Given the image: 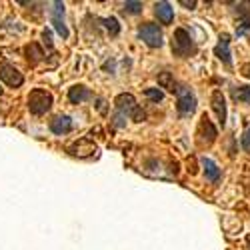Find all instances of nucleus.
Wrapping results in <instances>:
<instances>
[{
  "label": "nucleus",
  "instance_id": "obj_1",
  "mask_svg": "<svg viewBox=\"0 0 250 250\" xmlns=\"http://www.w3.org/2000/svg\"><path fill=\"white\" fill-rule=\"evenodd\" d=\"M136 108H138V104H136L132 94H120V96H116V100H114V116H112L114 128H122L124 124H126V118H132Z\"/></svg>",
  "mask_w": 250,
  "mask_h": 250
},
{
  "label": "nucleus",
  "instance_id": "obj_2",
  "mask_svg": "<svg viewBox=\"0 0 250 250\" xmlns=\"http://www.w3.org/2000/svg\"><path fill=\"white\" fill-rule=\"evenodd\" d=\"M52 106V94L44 88H34L28 94V110L34 116H42Z\"/></svg>",
  "mask_w": 250,
  "mask_h": 250
},
{
  "label": "nucleus",
  "instance_id": "obj_3",
  "mask_svg": "<svg viewBox=\"0 0 250 250\" xmlns=\"http://www.w3.org/2000/svg\"><path fill=\"white\" fill-rule=\"evenodd\" d=\"M172 52L180 58H188L196 52V44L192 36L186 32L184 28H176L174 30V36H172Z\"/></svg>",
  "mask_w": 250,
  "mask_h": 250
},
{
  "label": "nucleus",
  "instance_id": "obj_4",
  "mask_svg": "<svg viewBox=\"0 0 250 250\" xmlns=\"http://www.w3.org/2000/svg\"><path fill=\"white\" fill-rule=\"evenodd\" d=\"M176 108L180 116H190L196 110V96L192 88H188L186 84H180L176 88Z\"/></svg>",
  "mask_w": 250,
  "mask_h": 250
},
{
  "label": "nucleus",
  "instance_id": "obj_5",
  "mask_svg": "<svg viewBox=\"0 0 250 250\" xmlns=\"http://www.w3.org/2000/svg\"><path fill=\"white\" fill-rule=\"evenodd\" d=\"M138 38L142 40L146 46L150 48H160L164 44V38H162V30L158 24H152V22H146L138 28Z\"/></svg>",
  "mask_w": 250,
  "mask_h": 250
},
{
  "label": "nucleus",
  "instance_id": "obj_6",
  "mask_svg": "<svg viewBox=\"0 0 250 250\" xmlns=\"http://www.w3.org/2000/svg\"><path fill=\"white\" fill-rule=\"evenodd\" d=\"M50 20H52V24H54L56 32L66 40V38H68V28H66V24H64V2H60V0L52 2V8H50Z\"/></svg>",
  "mask_w": 250,
  "mask_h": 250
},
{
  "label": "nucleus",
  "instance_id": "obj_7",
  "mask_svg": "<svg viewBox=\"0 0 250 250\" xmlns=\"http://www.w3.org/2000/svg\"><path fill=\"white\" fill-rule=\"evenodd\" d=\"M0 80H2L4 84L16 88V86H20L24 82V76L20 74L18 68H14L12 64H8V62H2V64H0Z\"/></svg>",
  "mask_w": 250,
  "mask_h": 250
},
{
  "label": "nucleus",
  "instance_id": "obj_8",
  "mask_svg": "<svg viewBox=\"0 0 250 250\" xmlns=\"http://www.w3.org/2000/svg\"><path fill=\"white\" fill-rule=\"evenodd\" d=\"M214 54L216 58L222 62L224 66L230 68L232 66V52H230V36L228 34H220L218 38V44L214 46Z\"/></svg>",
  "mask_w": 250,
  "mask_h": 250
},
{
  "label": "nucleus",
  "instance_id": "obj_9",
  "mask_svg": "<svg viewBox=\"0 0 250 250\" xmlns=\"http://www.w3.org/2000/svg\"><path fill=\"white\" fill-rule=\"evenodd\" d=\"M212 110H214V114H216V118H218V122H220V126H224L226 124V100H224V94L220 92V90H214L212 92Z\"/></svg>",
  "mask_w": 250,
  "mask_h": 250
},
{
  "label": "nucleus",
  "instance_id": "obj_10",
  "mask_svg": "<svg viewBox=\"0 0 250 250\" xmlns=\"http://www.w3.org/2000/svg\"><path fill=\"white\" fill-rule=\"evenodd\" d=\"M70 130H72V120H70V116L60 114V116H56L54 120H50V132H52V134L62 136V134H68Z\"/></svg>",
  "mask_w": 250,
  "mask_h": 250
},
{
  "label": "nucleus",
  "instance_id": "obj_11",
  "mask_svg": "<svg viewBox=\"0 0 250 250\" xmlns=\"http://www.w3.org/2000/svg\"><path fill=\"white\" fill-rule=\"evenodd\" d=\"M154 12H156V16H158V20L162 24H170L174 20V8L170 6V2H156Z\"/></svg>",
  "mask_w": 250,
  "mask_h": 250
},
{
  "label": "nucleus",
  "instance_id": "obj_12",
  "mask_svg": "<svg viewBox=\"0 0 250 250\" xmlns=\"http://www.w3.org/2000/svg\"><path fill=\"white\" fill-rule=\"evenodd\" d=\"M88 98H92V92H90V88L82 86V84H76V86H72L68 90V100L72 104H80V102H84Z\"/></svg>",
  "mask_w": 250,
  "mask_h": 250
},
{
  "label": "nucleus",
  "instance_id": "obj_13",
  "mask_svg": "<svg viewBox=\"0 0 250 250\" xmlns=\"http://www.w3.org/2000/svg\"><path fill=\"white\" fill-rule=\"evenodd\" d=\"M202 162V166H204V176H206V180L208 182H218L220 180V168H218V164L214 162V160H210V158H202L200 160Z\"/></svg>",
  "mask_w": 250,
  "mask_h": 250
},
{
  "label": "nucleus",
  "instance_id": "obj_14",
  "mask_svg": "<svg viewBox=\"0 0 250 250\" xmlns=\"http://www.w3.org/2000/svg\"><path fill=\"white\" fill-rule=\"evenodd\" d=\"M204 134H208V144L214 142V138L218 136V132H216V128H214V124L210 122V118H208L206 114L202 116L200 126H198V136H200L202 140H204Z\"/></svg>",
  "mask_w": 250,
  "mask_h": 250
},
{
  "label": "nucleus",
  "instance_id": "obj_15",
  "mask_svg": "<svg viewBox=\"0 0 250 250\" xmlns=\"http://www.w3.org/2000/svg\"><path fill=\"white\" fill-rule=\"evenodd\" d=\"M24 54H26V58L32 62V64H36V62H40V60L44 58V50H42V46H40L38 42L26 44L24 46Z\"/></svg>",
  "mask_w": 250,
  "mask_h": 250
},
{
  "label": "nucleus",
  "instance_id": "obj_16",
  "mask_svg": "<svg viewBox=\"0 0 250 250\" xmlns=\"http://www.w3.org/2000/svg\"><path fill=\"white\" fill-rule=\"evenodd\" d=\"M158 86L160 88H166V90H170V92H176V82L172 78V74L168 70H164V72H158Z\"/></svg>",
  "mask_w": 250,
  "mask_h": 250
},
{
  "label": "nucleus",
  "instance_id": "obj_17",
  "mask_svg": "<svg viewBox=\"0 0 250 250\" xmlns=\"http://www.w3.org/2000/svg\"><path fill=\"white\" fill-rule=\"evenodd\" d=\"M230 94L236 102H242V104H248L250 106V86H234L230 90Z\"/></svg>",
  "mask_w": 250,
  "mask_h": 250
},
{
  "label": "nucleus",
  "instance_id": "obj_18",
  "mask_svg": "<svg viewBox=\"0 0 250 250\" xmlns=\"http://www.w3.org/2000/svg\"><path fill=\"white\" fill-rule=\"evenodd\" d=\"M100 22L104 24V28H106L110 32V36H118L120 34V24H118V20L114 16H108V18H102Z\"/></svg>",
  "mask_w": 250,
  "mask_h": 250
},
{
  "label": "nucleus",
  "instance_id": "obj_19",
  "mask_svg": "<svg viewBox=\"0 0 250 250\" xmlns=\"http://www.w3.org/2000/svg\"><path fill=\"white\" fill-rule=\"evenodd\" d=\"M250 30V12H242L240 20H238V28H236V36H242Z\"/></svg>",
  "mask_w": 250,
  "mask_h": 250
},
{
  "label": "nucleus",
  "instance_id": "obj_20",
  "mask_svg": "<svg viewBox=\"0 0 250 250\" xmlns=\"http://www.w3.org/2000/svg\"><path fill=\"white\" fill-rule=\"evenodd\" d=\"M144 96H146V98H150L152 102H162V98H164V92L160 90V88H146V90H144Z\"/></svg>",
  "mask_w": 250,
  "mask_h": 250
},
{
  "label": "nucleus",
  "instance_id": "obj_21",
  "mask_svg": "<svg viewBox=\"0 0 250 250\" xmlns=\"http://www.w3.org/2000/svg\"><path fill=\"white\" fill-rule=\"evenodd\" d=\"M124 12H130V14L142 12V2H132V0H128V2H124Z\"/></svg>",
  "mask_w": 250,
  "mask_h": 250
},
{
  "label": "nucleus",
  "instance_id": "obj_22",
  "mask_svg": "<svg viewBox=\"0 0 250 250\" xmlns=\"http://www.w3.org/2000/svg\"><path fill=\"white\" fill-rule=\"evenodd\" d=\"M242 148H244L246 152H250V128L242 134Z\"/></svg>",
  "mask_w": 250,
  "mask_h": 250
},
{
  "label": "nucleus",
  "instance_id": "obj_23",
  "mask_svg": "<svg viewBox=\"0 0 250 250\" xmlns=\"http://www.w3.org/2000/svg\"><path fill=\"white\" fill-rule=\"evenodd\" d=\"M42 38H44L46 46H48V48H52V32H50L48 28H44V30H42Z\"/></svg>",
  "mask_w": 250,
  "mask_h": 250
},
{
  "label": "nucleus",
  "instance_id": "obj_24",
  "mask_svg": "<svg viewBox=\"0 0 250 250\" xmlns=\"http://www.w3.org/2000/svg\"><path fill=\"white\" fill-rule=\"evenodd\" d=\"M96 102H98V104H96V108H98L102 114H106V106H104V100H102V98H98Z\"/></svg>",
  "mask_w": 250,
  "mask_h": 250
},
{
  "label": "nucleus",
  "instance_id": "obj_25",
  "mask_svg": "<svg viewBox=\"0 0 250 250\" xmlns=\"http://www.w3.org/2000/svg\"><path fill=\"white\" fill-rule=\"evenodd\" d=\"M180 4H182V6H188V8H194V6H196V2H194V0H192V2H188V0H182Z\"/></svg>",
  "mask_w": 250,
  "mask_h": 250
},
{
  "label": "nucleus",
  "instance_id": "obj_26",
  "mask_svg": "<svg viewBox=\"0 0 250 250\" xmlns=\"http://www.w3.org/2000/svg\"><path fill=\"white\" fill-rule=\"evenodd\" d=\"M246 244H248V248H250V236H246Z\"/></svg>",
  "mask_w": 250,
  "mask_h": 250
}]
</instances>
